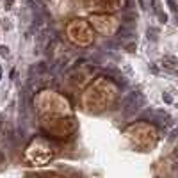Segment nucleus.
<instances>
[{
    "mask_svg": "<svg viewBox=\"0 0 178 178\" xmlns=\"http://www.w3.org/2000/svg\"><path fill=\"white\" fill-rule=\"evenodd\" d=\"M143 103H144V96L141 93H137V91H134V93H130L128 96L123 100V109H125L127 114H130V112L137 110Z\"/></svg>",
    "mask_w": 178,
    "mask_h": 178,
    "instance_id": "obj_1",
    "label": "nucleus"
},
{
    "mask_svg": "<svg viewBox=\"0 0 178 178\" xmlns=\"http://www.w3.org/2000/svg\"><path fill=\"white\" fill-rule=\"evenodd\" d=\"M162 68L169 69V71H176L178 69V59L173 55H164L162 57Z\"/></svg>",
    "mask_w": 178,
    "mask_h": 178,
    "instance_id": "obj_2",
    "label": "nucleus"
},
{
    "mask_svg": "<svg viewBox=\"0 0 178 178\" xmlns=\"http://www.w3.org/2000/svg\"><path fill=\"white\" fill-rule=\"evenodd\" d=\"M118 34H119V39H132V36H134L132 29H125V27H121Z\"/></svg>",
    "mask_w": 178,
    "mask_h": 178,
    "instance_id": "obj_3",
    "label": "nucleus"
},
{
    "mask_svg": "<svg viewBox=\"0 0 178 178\" xmlns=\"http://www.w3.org/2000/svg\"><path fill=\"white\" fill-rule=\"evenodd\" d=\"M36 73H38V75H45V73H46V71H48V64H46V62H45V61H41V62H38V64H36Z\"/></svg>",
    "mask_w": 178,
    "mask_h": 178,
    "instance_id": "obj_4",
    "label": "nucleus"
},
{
    "mask_svg": "<svg viewBox=\"0 0 178 178\" xmlns=\"http://www.w3.org/2000/svg\"><path fill=\"white\" fill-rule=\"evenodd\" d=\"M146 34H148V39L155 41V39H157V34H158V30H157V29H148V32H146Z\"/></svg>",
    "mask_w": 178,
    "mask_h": 178,
    "instance_id": "obj_5",
    "label": "nucleus"
},
{
    "mask_svg": "<svg viewBox=\"0 0 178 178\" xmlns=\"http://www.w3.org/2000/svg\"><path fill=\"white\" fill-rule=\"evenodd\" d=\"M168 5H169V9L173 11V13H178V5H176L175 0H168Z\"/></svg>",
    "mask_w": 178,
    "mask_h": 178,
    "instance_id": "obj_6",
    "label": "nucleus"
},
{
    "mask_svg": "<svg viewBox=\"0 0 178 178\" xmlns=\"http://www.w3.org/2000/svg\"><path fill=\"white\" fill-rule=\"evenodd\" d=\"M0 54H2V57H7V55H9V48H7L5 45H2V46H0Z\"/></svg>",
    "mask_w": 178,
    "mask_h": 178,
    "instance_id": "obj_7",
    "label": "nucleus"
},
{
    "mask_svg": "<svg viewBox=\"0 0 178 178\" xmlns=\"http://www.w3.org/2000/svg\"><path fill=\"white\" fill-rule=\"evenodd\" d=\"M162 98H164L166 103H173V98H171V94H168V93H164V94H162Z\"/></svg>",
    "mask_w": 178,
    "mask_h": 178,
    "instance_id": "obj_8",
    "label": "nucleus"
},
{
    "mask_svg": "<svg viewBox=\"0 0 178 178\" xmlns=\"http://www.w3.org/2000/svg\"><path fill=\"white\" fill-rule=\"evenodd\" d=\"M158 18H160V21H162V23H166V21H168V16H166L164 13H158Z\"/></svg>",
    "mask_w": 178,
    "mask_h": 178,
    "instance_id": "obj_9",
    "label": "nucleus"
},
{
    "mask_svg": "<svg viewBox=\"0 0 178 178\" xmlns=\"http://www.w3.org/2000/svg\"><path fill=\"white\" fill-rule=\"evenodd\" d=\"M127 50H128V52H135V45H134V43H130L128 46H127Z\"/></svg>",
    "mask_w": 178,
    "mask_h": 178,
    "instance_id": "obj_10",
    "label": "nucleus"
},
{
    "mask_svg": "<svg viewBox=\"0 0 178 178\" xmlns=\"http://www.w3.org/2000/svg\"><path fill=\"white\" fill-rule=\"evenodd\" d=\"M150 68H151V71H153V73H158V68H157V66H155V64H151Z\"/></svg>",
    "mask_w": 178,
    "mask_h": 178,
    "instance_id": "obj_11",
    "label": "nucleus"
},
{
    "mask_svg": "<svg viewBox=\"0 0 178 178\" xmlns=\"http://www.w3.org/2000/svg\"><path fill=\"white\" fill-rule=\"evenodd\" d=\"M5 5H7V9H9L11 5H13V0H5Z\"/></svg>",
    "mask_w": 178,
    "mask_h": 178,
    "instance_id": "obj_12",
    "label": "nucleus"
},
{
    "mask_svg": "<svg viewBox=\"0 0 178 178\" xmlns=\"http://www.w3.org/2000/svg\"><path fill=\"white\" fill-rule=\"evenodd\" d=\"M175 155H178V150H176V151H175Z\"/></svg>",
    "mask_w": 178,
    "mask_h": 178,
    "instance_id": "obj_13",
    "label": "nucleus"
},
{
    "mask_svg": "<svg viewBox=\"0 0 178 178\" xmlns=\"http://www.w3.org/2000/svg\"><path fill=\"white\" fill-rule=\"evenodd\" d=\"M0 119H2V118H0Z\"/></svg>",
    "mask_w": 178,
    "mask_h": 178,
    "instance_id": "obj_14",
    "label": "nucleus"
}]
</instances>
